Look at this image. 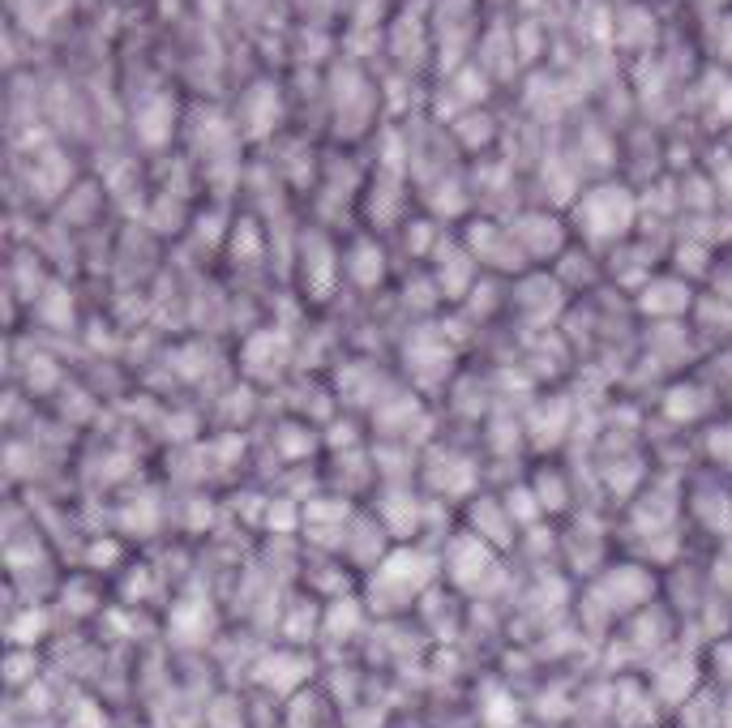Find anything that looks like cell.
<instances>
[{"label":"cell","mask_w":732,"mask_h":728,"mask_svg":"<svg viewBox=\"0 0 732 728\" xmlns=\"http://www.w3.org/2000/svg\"><path fill=\"white\" fill-rule=\"evenodd\" d=\"M634 206L630 197H625V189H600L587 197V232L591 236H613V232H625V223H630Z\"/></svg>","instance_id":"cell-1"}]
</instances>
